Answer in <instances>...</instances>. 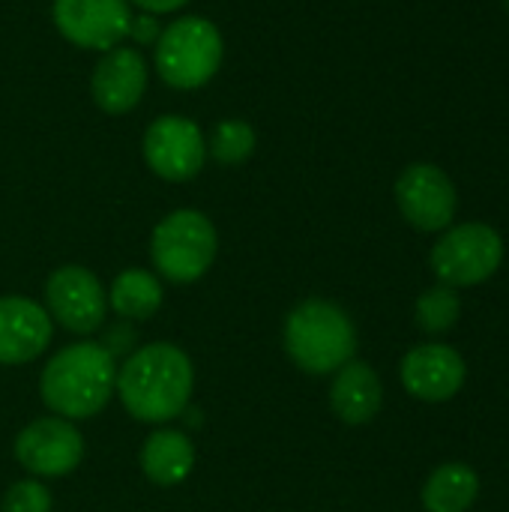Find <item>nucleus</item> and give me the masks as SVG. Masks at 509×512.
Here are the masks:
<instances>
[{"label": "nucleus", "mask_w": 509, "mask_h": 512, "mask_svg": "<svg viewBox=\"0 0 509 512\" xmlns=\"http://www.w3.org/2000/svg\"><path fill=\"white\" fill-rule=\"evenodd\" d=\"M216 252H219L216 228L198 210L168 213L153 228V237H150L153 264L174 285L198 282L213 267Z\"/></svg>", "instance_id": "39448f33"}, {"label": "nucleus", "mask_w": 509, "mask_h": 512, "mask_svg": "<svg viewBox=\"0 0 509 512\" xmlns=\"http://www.w3.org/2000/svg\"><path fill=\"white\" fill-rule=\"evenodd\" d=\"M504 261V240L486 222H465L450 228L432 249V270L441 285L471 288L498 273Z\"/></svg>", "instance_id": "423d86ee"}, {"label": "nucleus", "mask_w": 509, "mask_h": 512, "mask_svg": "<svg viewBox=\"0 0 509 512\" xmlns=\"http://www.w3.org/2000/svg\"><path fill=\"white\" fill-rule=\"evenodd\" d=\"M384 402V387L375 369L363 360L345 363L330 387V408L348 426H363L378 417Z\"/></svg>", "instance_id": "2eb2a0df"}, {"label": "nucleus", "mask_w": 509, "mask_h": 512, "mask_svg": "<svg viewBox=\"0 0 509 512\" xmlns=\"http://www.w3.org/2000/svg\"><path fill=\"white\" fill-rule=\"evenodd\" d=\"M3 512H51V492L36 480H21L6 492Z\"/></svg>", "instance_id": "412c9836"}, {"label": "nucleus", "mask_w": 509, "mask_h": 512, "mask_svg": "<svg viewBox=\"0 0 509 512\" xmlns=\"http://www.w3.org/2000/svg\"><path fill=\"white\" fill-rule=\"evenodd\" d=\"M222 54L225 45L219 27L201 15L171 21L156 39V69L174 90L204 87L216 75Z\"/></svg>", "instance_id": "20e7f679"}, {"label": "nucleus", "mask_w": 509, "mask_h": 512, "mask_svg": "<svg viewBox=\"0 0 509 512\" xmlns=\"http://www.w3.org/2000/svg\"><path fill=\"white\" fill-rule=\"evenodd\" d=\"M117 363L99 342H78L60 348L39 378L42 402L63 420H90L114 396Z\"/></svg>", "instance_id": "f03ea898"}, {"label": "nucleus", "mask_w": 509, "mask_h": 512, "mask_svg": "<svg viewBox=\"0 0 509 512\" xmlns=\"http://www.w3.org/2000/svg\"><path fill=\"white\" fill-rule=\"evenodd\" d=\"M45 312L69 333H96L105 321L108 297L96 273L78 264L57 267L45 282Z\"/></svg>", "instance_id": "6e6552de"}, {"label": "nucleus", "mask_w": 509, "mask_h": 512, "mask_svg": "<svg viewBox=\"0 0 509 512\" xmlns=\"http://www.w3.org/2000/svg\"><path fill=\"white\" fill-rule=\"evenodd\" d=\"M132 3H138L147 12H174V9L186 6L189 0H132Z\"/></svg>", "instance_id": "4be33fe9"}, {"label": "nucleus", "mask_w": 509, "mask_h": 512, "mask_svg": "<svg viewBox=\"0 0 509 512\" xmlns=\"http://www.w3.org/2000/svg\"><path fill=\"white\" fill-rule=\"evenodd\" d=\"M51 315L27 297H0V363L21 366L51 345Z\"/></svg>", "instance_id": "ddd939ff"}, {"label": "nucleus", "mask_w": 509, "mask_h": 512, "mask_svg": "<svg viewBox=\"0 0 509 512\" xmlns=\"http://www.w3.org/2000/svg\"><path fill=\"white\" fill-rule=\"evenodd\" d=\"M480 495V477L462 465L450 462L432 471V477L423 486V507L429 512H465Z\"/></svg>", "instance_id": "f3484780"}, {"label": "nucleus", "mask_w": 509, "mask_h": 512, "mask_svg": "<svg viewBox=\"0 0 509 512\" xmlns=\"http://www.w3.org/2000/svg\"><path fill=\"white\" fill-rule=\"evenodd\" d=\"M396 204L417 231H444L456 216V186L438 165L414 162L396 180Z\"/></svg>", "instance_id": "9d476101"}, {"label": "nucleus", "mask_w": 509, "mask_h": 512, "mask_svg": "<svg viewBox=\"0 0 509 512\" xmlns=\"http://www.w3.org/2000/svg\"><path fill=\"white\" fill-rule=\"evenodd\" d=\"M147 90V63L138 48H111L93 69L90 93L105 114L132 111Z\"/></svg>", "instance_id": "4468645a"}, {"label": "nucleus", "mask_w": 509, "mask_h": 512, "mask_svg": "<svg viewBox=\"0 0 509 512\" xmlns=\"http://www.w3.org/2000/svg\"><path fill=\"white\" fill-rule=\"evenodd\" d=\"M282 345L306 375H330L354 360L357 330L336 303L303 300L285 318Z\"/></svg>", "instance_id": "7ed1b4c3"}, {"label": "nucleus", "mask_w": 509, "mask_h": 512, "mask_svg": "<svg viewBox=\"0 0 509 512\" xmlns=\"http://www.w3.org/2000/svg\"><path fill=\"white\" fill-rule=\"evenodd\" d=\"M129 33H135L138 39H144V36L150 39V36H153V21H150V18H141V24H138V30H129Z\"/></svg>", "instance_id": "5701e85b"}, {"label": "nucleus", "mask_w": 509, "mask_h": 512, "mask_svg": "<svg viewBox=\"0 0 509 512\" xmlns=\"http://www.w3.org/2000/svg\"><path fill=\"white\" fill-rule=\"evenodd\" d=\"M144 159L153 174L168 183H186L201 174L207 159V141L195 120L180 114L156 117L144 132Z\"/></svg>", "instance_id": "0eeeda50"}, {"label": "nucleus", "mask_w": 509, "mask_h": 512, "mask_svg": "<svg viewBox=\"0 0 509 512\" xmlns=\"http://www.w3.org/2000/svg\"><path fill=\"white\" fill-rule=\"evenodd\" d=\"M459 315H462V300H459L456 288H450V285H435V288L423 291L417 300V309H414L417 327L432 336L453 330Z\"/></svg>", "instance_id": "6ab92c4d"}, {"label": "nucleus", "mask_w": 509, "mask_h": 512, "mask_svg": "<svg viewBox=\"0 0 509 512\" xmlns=\"http://www.w3.org/2000/svg\"><path fill=\"white\" fill-rule=\"evenodd\" d=\"M504 6H507V12H509V0H504Z\"/></svg>", "instance_id": "b1692460"}, {"label": "nucleus", "mask_w": 509, "mask_h": 512, "mask_svg": "<svg viewBox=\"0 0 509 512\" xmlns=\"http://www.w3.org/2000/svg\"><path fill=\"white\" fill-rule=\"evenodd\" d=\"M138 465L144 471V477L156 486H180L192 468H195V447L192 441L177 432V429H159L153 432L138 456Z\"/></svg>", "instance_id": "dca6fc26"}, {"label": "nucleus", "mask_w": 509, "mask_h": 512, "mask_svg": "<svg viewBox=\"0 0 509 512\" xmlns=\"http://www.w3.org/2000/svg\"><path fill=\"white\" fill-rule=\"evenodd\" d=\"M162 285L153 273L147 270H123L114 285H111V294H108V303L111 309L120 315V318H129V321H147L159 312L162 306Z\"/></svg>", "instance_id": "a211bd4d"}, {"label": "nucleus", "mask_w": 509, "mask_h": 512, "mask_svg": "<svg viewBox=\"0 0 509 512\" xmlns=\"http://www.w3.org/2000/svg\"><path fill=\"white\" fill-rule=\"evenodd\" d=\"M51 18L63 39L93 51L117 48L132 27L126 0H54Z\"/></svg>", "instance_id": "9b49d317"}, {"label": "nucleus", "mask_w": 509, "mask_h": 512, "mask_svg": "<svg viewBox=\"0 0 509 512\" xmlns=\"http://www.w3.org/2000/svg\"><path fill=\"white\" fill-rule=\"evenodd\" d=\"M15 459L36 477H66L84 459V438L72 420L42 417L18 432Z\"/></svg>", "instance_id": "1a4fd4ad"}, {"label": "nucleus", "mask_w": 509, "mask_h": 512, "mask_svg": "<svg viewBox=\"0 0 509 512\" xmlns=\"http://www.w3.org/2000/svg\"><path fill=\"white\" fill-rule=\"evenodd\" d=\"M405 390L420 402H447L465 384V360L450 345H417L399 366Z\"/></svg>", "instance_id": "f8f14e48"}, {"label": "nucleus", "mask_w": 509, "mask_h": 512, "mask_svg": "<svg viewBox=\"0 0 509 512\" xmlns=\"http://www.w3.org/2000/svg\"><path fill=\"white\" fill-rule=\"evenodd\" d=\"M207 150L219 165H240L255 150V129L246 120H222L213 129Z\"/></svg>", "instance_id": "aec40b11"}, {"label": "nucleus", "mask_w": 509, "mask_h": 512, "mask_svg": "<svg viewBox=\"0 0 509 512\" xmlns=\"http://www.w3.org/2000/svg\"><path fill=\"white\" fill-rule=\"evenodd\" d=\"M192 387L195 369L189 354L171 342H153L117 369L114 393L138 423H168L186 411Z\"/></svg>", "instance_id": "f257e3e1"}]
</instances>
